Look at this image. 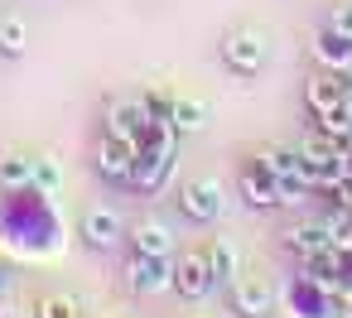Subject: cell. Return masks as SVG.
I'll return each mask as SVG.
<instances>
[{"label": "cell", "instance_id": "obj_1", "mask_svg": "<svg viewBox=\"0 0 352 318\" xmlns=\"http://www.w3.org/2000/svg\"><path fill=\"white\" fill-rule=\"evenodd\" d=\"M126 289L135 294V299H155V294H164V289H174V260L169 255H131V265H126Z\"/></svg>", "mask_w": 352, "mask_h": 318}, {"label": "cell", "instance_id": "obj_2", "mask_svg": "<svg viewBox=\"0 0 352 318\" xmlns=\"http://www.w3.org/2000/svg\"><path fill=\"white\" fill-rule=\"evenodd\" d=\"M222 63L236 73V78H256L265 68V39L256 30H236L222 39Z\"/></svg>", "mask_w": 352, "mask_h": 318}, {"label": "cell", "instance_id": "obj_3", "mask_svg": "<svg viewBox=\"0 0 352 318\" xmlns=\"http://www.w3.org/2000/svg\"><path fill=\"white\" fill-rule=\"evenodd\" d=\"M179 207L193 222H217L222 217V183L217 179H188L179 188Z\"/></svg>", "mask_w": 352, "mask_h": 318}, {"label": "cell", "instance_id": "obj_4", "mask_svg": "<svg viewBox=\"0 0 352 318\" xmlns=\"http://www.w3.org/2000/svg\"><path fill=\"white\" fill-rule=\"evenodd\" d=\"M135 159H140V150H135L131 135H111V130L102 135V145H97V169H102L107 179H131Z\"/></svg>", "mask_w": 352, "mask_h": 318}, {"label": "cell", "instance_id": "obj_5", "mask_svg": "<svg viewBox=\"0 0 352 318\" xmlns=\"http://www.w3.org/2000/svg\"><path fill=\"white\" fill-rule=\"evenodd\" d=\"M212 284H217V275H212L208 255L188 251V255H179V260H174V289H179L184 299H203Z\"/></svg>", "mask_w": 352, "mask_h": 318}, {"label": "cell", "instance_id": "obj_6", "mask_svg": "<svg viewBox=\"0 0 352 318\" xmlns=\"http://www.w3.org/2000/svg\"><path fill=\"white\" fill-rule=\"evenodd\" d=\"M241 193H246L251 207H280V179H275L261 159H251V164L241 169Z\"/></svg>", "mask_w": 352, "mask_h": 318}, {"label": "cell", "instance_id": "obj_7", "mask_svg": "<svg viewBox=\"0 0 352 318\" xmlns=\"http://www.w3.org/2000/svg\"><path fill=\"white\" fill-rule=\"evenodd\" d=\"M169 174H174V145H160L150 159H145V155L135 159V169H131V183H135V188H145V193H160Z\"/></svg>", "mask_w": 352, "mask_h": 318}, {"label": "cell", "instance_id": "obj_8", "mask_svg": "<svg viewBox=\"0 0 352 318\" xmlns=\"http://www.w3.org/2000/svg\"><path fill=\"white\" fill-rule=\"evenodd\" d=\"M232 304H236V313H246V318H265V313L275 308V289H270L265 280H232Z\"/></svg>", "mask_w": 352, "mask_h": 318}, {"label": "cell", "instance_id": "obj_9", "mask_svg": "<svg viewBox=\"0 0 352 318\" xmlns=\"http://www.w3.org/2000/svg\"><path fill=\"white\" fill-rule=\"evenodd\" d=\"M121 231H126V227H121V217H116L111 207H92V212L82 217V236H87L97 251H111V246L121 241Z\"/></svg>", "mask_w": 352, "mask_h": 318}, {"label": "cell", "instance_id": "obj_10", "mask_svg": "<svg viewBox=\"0 0 352 318\" xmlns=\"http://www.w3.org/2000/svg\"><path fill=\"white\" fill-rule=\"evenodd\" d=\"M342 92H347V78H342V73H323V78H314V82H309V92H304V97H309V106L323 116V111L342 106Z\"/></svg>", "mask_w": 352, "mask_h": 318}, {"label": "cell", "instance_id": "obj_11", "mask_svg": "<svg viewBox=\"0 0 352 318\" xmlns=\"http://www.w3.org/2000/svg\"><path fill=\"white\" fill-rule=\"evenodd\" d=\"M140 121H150L145 102H107V130L111 135H131L135 140V126Z\"/></svg>", "mask_w": 352, "mask_h": 318}, {"label": "cell", "instance_id": "obj_12", "mask_svg": "<svg viewBox=\"0 0 352 318\" xmlns=\"http://www.w3.org/2000/svg\"><path fill=\"white\" fill-rule=\"evenodd\" d=\"M131 246H135L140 255H174V236H169L164 222H140V227L131 231Z\"/></svg>", "mask_w": 352, "mask_h": 318}, {"label": "cell", "instance_id": "obj_13", "mask_svg": "<svg viewBox=\"0 0 352 318\" xmlns=\"http://www.w3.org/2000/svg\"><path fill=\"white\" fill-rule=\"evenodd\" d=\"M314 54H318V63H328L333 73H347V68H352V39H342L338 30H323L318 44H314Z\"/></svg>", "mask_w": 352, "mask_h": 318}, {"label": "cell", "instance_id": "obj_14", "mask_svg": "<svg viewBox=\"0 0 352 318\" xmlns=\"http://www.w3.org/2000/svg\"><path fill=\"white\" fill-rule=\"evenodd\" d=\"M328 246H333V236H328L323 222H299V227H289V251H299L304 260L318 255V251H328Z\"/></svg>", "mask_w": 352, "mask_h": 318}, {"label": "cell", "instance_id": "obj_15", "mask_svg": "<svg viewBox=\"0 0 352 318\" xmlns=\"http://www.w3.org/2000/svg\"><path fill=\"white\" fill-rule=\"evenodd\" d=\"M169 126H174L179 135H198V130L208 126V106H203V102H193V97H174Z\"/></svg>", "mask_w": 352, "mask_h": 318}, {"label": "cell", "instance_id": "obj_16", "mask_svg": "<svg viewBox=\"0 0 352 318\" xmlns=\"http://www.w3.org/2000/svg\"><path fill=\"white\" fill-rule=\"evenodd\" d=\"M34 183V159L30 155H0V188H25Z\"/></svg>", "mask_w": 352, "mask_h": 318}, {"label": "cell", "instance_id": "obj_17", "mask_svg": "<svg viewBox=\"0 0 352 318\" xmlns=\"http://www.w3.org/2000/svg\"><path fill=\"white\" fill-rule=\"evenodd\" d=\"M208 265H212V275H217V280H227V284H232V280H236V246H232L227 236H217V241L208 246Z\"/></svg>", "mask_w": 352, "mask_h": 318}, {"label": "cell", "instance_id": "obj_18", "mask_svg": "<svg viewBox=\"0 0 352 318\" xmlns=\"http://www.w3.org/2000/svg\"><path fill=\"white\" fill-rule=\"evenodd\" d=\"M256 159H261V164H265V169H270L275 179H285V174H299V169H304L299 150H261Z\"/></svg>", "mask_w": 352, "mask_h": 318}, {"label": "cell", "instance_id": "obj_19", "mask_svg": "<svg viewBox=\"0 0 352 318\" xmlns=\"http://www.w3.org/2000/svg\"><path fill=\"white\" fill-rule=\"evenodd\" d=\"M25 44H30L25 20H0V54H6V58H20V54H25Z\"/></svg>", "mask_w": 352, "mask_h": 318}, {"label": "cell", "instance_id": "obj_20", "mask_svg": "<svg viewBox=\"0 0 352 318\" xmlns=\"http://www.w3.org/2000/svg\"><path fill=\"white\" fill-rule=\"evenodd\" d=\"M34 183H39L44 193H58V183H63V169H58L49 155H34Z\"/></svg>", "mask_w": 352, "mask_h": 318}, {"label": "cell", "instance_id": "obj_21", "mask_svg": "<svg viewBox=\"0 0 352 318\" xmlns=\"http://www.w3.org/2000/svg\"><path fill=\"white\" fill-rule=\"evenodd\" d=\"M318 121H323V135H333V140H342V135H347V126H352L347 106H333V111H323Z\"/></svg>", "mask_w": 352, "mask_h": 318}, {"label": "cell", "instance_id": "obj_22", "mask_svg": "<svg viewBox=\"0 0 352 318\" xmlns=\"http://www.w3.org/2000/svg\"><path fill=\"white\" fill-rule=\"evenodd\" d=\"M39 318H78V304L63 299V294H49V299L39 304Z\"/></svg>", "mask_w": 352, "mask_h": 318}, {"label": "cell", "instance_id": "obj_23", "mask_svg": "<svg viewBox=\"0 0 352 318\" xmlns=\"http://www.w3.org/2000/svg\"><path fill=\"white\" fill-rule=\"evenodd\" d=\"M328 30H338L342 39H352V0H338L333 15H328Z\"/></svg>", "mask_w": 352, "mask_h": 318}, {"label": "cell", "instance_id": "obj_24", "mask_svg": "<svg viewBox=\"0 0 352 318\" xmlns=\"http://www.w3.org/2000/svg\"><path fill=\"white\" fill-rule=\"evenodd\" d=\"M145 111H150V121H169V111H174V97L155 87V92L145 97Z\"/></svg>", "mask_w": 352, "mask_h": 318}, {"label": "cell", "instance_id": "obj_25", "mask_svg": "<svg viewBox=\"0 0 352 318\" xmlns=\"http://www.w3.org/2000/svg\"><path fill=\"white\" fill-rule=\"evenodd\" d=\"M338 145H342V155H347V150H352V126H347V135H342V140H338Z\"/></svg>", "mask_w": 352, "mask_h": 318}, {"label": "cell", "instance_id": "obj_26", "mask_svg": "<svg viewBox=\"0 0 352 318\" xmlns=\"http://www.w3.org/2000/svg\"><path fill=\"white\" fill-rule=\"evenodd\" d=\"M342 106H347V116H352V82H347V92H342Z\"/></svg>", "mask_w": 352, "mask_h": 318}, {"label": "cell", "instance_id": "obj_27", "mask_svg": "<svg viewBox=\"0 0 352 318\" xmlns=\"http://www.w3.org/2000/svg\"><path fill=\"white\" fill-rule=\"evenodd\" d=\"M342 164H347V174H352V150H347V155H342Z\"/></svg>", "mask_w": 352, "mask_h": 318}]
</instances>
